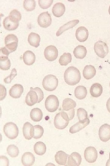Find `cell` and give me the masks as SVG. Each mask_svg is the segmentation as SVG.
<instances>
[{"instance_id": "1", "label": "cell", "mask_w": 110, "mask_h": 166, "mask_svg": "<svg viewBox=\"0 0 110 166\" xmlns=\"http://www.w3.org/2000/svg\"><path fill=\"white\" fill-rule=\"evenodd\" d=\"M44 98L42 91L38 87L34 88L30 87L26 98L25 102L29 106H32L37 103H40Z\"/></svg>"}, {"instance_id": "2", "label": "cell", "mask_w": 110, "mask_h": 166, "mask_svg": "<svg viewBox=\"0 0 110 166\" xmlns=\"http://www.w3.org/2000/svg\"><path fill=\"white\" fill-rule=\"evenodd\" d=\"M80 72L75 67L71 66L68 67L64 74L65 82L71 85H74L78 83L81 79Z\"/></svg>"}, {"instance_id": "3", "label": "cell", "mask_w": 110, "mask_h": 166, "mask_svg": "<svg viewBox=\"0 0 110 166\" xmlns=\"http://www.w3.org/2000/svg\"><path fill=\"white\" fill-rule=\"evenodd\" d=\"M69 121L68 115L62 111L55 116L54 121V126L58 129H63L68 125Z\"/></svg>"}, {"instance_id": "4", "label": "cell", "mask_w": 110, "mask_h": 166, "mask_svg": "<svg viewBox=\"0 0 110 166\" xmlns=\"http://www.w3.org/2000/svg\"><path fill=\"white\" fill-rule=\"evenodd\" d=\"M58 83V80L55 76L49 74L45 76L43 78L42 85L45 90L52 91L56 89Z\"/></svg>"}, {"instance_id": "5", "label": "cell", "mask_w": 110, "mask_h": 166, "mask_svg": "<svg viewBox=\"0 0 110 166\" xmlns=\"http://www.w3.org/2000/svg\"><path fill=\"white\" fill-rule=\"evenodd\" d=\"M76 105V102L70 98H65L63 101L62 111L68 115L69 121L72 120L74 117V108Z\"/></svg>"}, {"instance_id": "6", "label": "cell", "mask_w": 110, "mask_h": 166, "mask_svg": "<svg viewBox=\"0 0 110 166\" xmlns=\"http://www.w3.org/2000/svg\"><path fill=\"white\" fill-rule=\"evenodd\" d=\"M3 132L9 139L13 140L16 138L19 134V129L17 125L12 122L6 123L3 127Z\"/></svg>"}, {"instance_id": "7", "label": "cell", "mask_w": 110, "mask_h": 166, "mask_svg": "<svg viewBox=\"0 0 110 166\" xmlns=\"http://www.w3.org/2000/svg\"><path fill=\"white\" fill-rule=\"evenodd\" d=\"M45 107L49 112L53 113L56 111L59 106V101L57 97L55 95H49L45 101Z\"/></svg>"}, {"instance_id": "8", "label": "cell", "mask_w": 110, "mask_h": 166, "mask_svg": "<svg viewBox=\"0 0 110 166\" xmlns=\"http://www.w3.org/2000/svg\"><path fill=\"white\" fill-rule=\"evenodd\" d=\"M18 40L17 36L11 34L7 35L5 38V47L10 53L15 51L18 46Z\"/></svg>"}, {"instance_id": "9", "label": "cell", "mask_w": 110, "mask_h": 166, "mask_svg": "<svg viewBox=\"0 0 110 166\" xmlns=\"http://www.w3.org/2000/svg\"><path fill=\"white\" fill-rule=\"evenodd\" d=\"M94 49L96 54L99 57L103 58L108 52V47L105 42L99 41L94 44Z\"/></svg>"}, {"instance_id": "10", "label": "cell", "mask_w": 110, "mask_h": 166, "mask_svg": "<svg viewBox=\"0 0 110 166\" xmlns=\"http://www.w3.org/2000/svg\"><path fill=\"white\" fill-rule=\"evenodd\" d=\"M37 22L38 25L41 27L47 28L51 24V15L48 11L41 13L38 16Z\"/></svg>"}, {"instance_id": "11", "label": "cell", "mask_w": 110, "mask_h": 166, "mask_svg": "<svg viewBox=\"0 0 110 166\" xmlns=\"http://www.w3.org/2000/svg\"><path fill=\"white\" fill-rule=\"evenodd\" d=\"M97 152L96 149L93 147H89L86 148L84 156L86 161L89 163L95 162L97 158Z\"/></svg>"}, {"instance_id": "12", "label": "cell", "mask_w": 110, "mask_h": 166, "mask_svg": "<svg viewBox=\"0 0 110 166\" xmlns=\"http://www.w3.org/2000/svg\"><path fill=\"white\" fill-rule=\"evenodd\" d=\"M44 55L45 58L48 61H54L58 57V50L54 45L48 46L44 50Z\"/></svg>"}, {"instance_id": "13", "label": "cell", "mask_w": 110, "mask_h": 166, "mask_svg": "<svg viewBox=\"0 0 110 166\" xmlns=\"http://www.w3.org/2000/svg\"><path fill=\"white\" fill-rule=\"evenodd\" d=\"M99 136L100 139L103 142L109 140L110 139V125L107 124L102 125L99 129Z\"/></svg>"}, {"instance_id": "14", "label": "cell", "mask_w": 110, "mask_h": 166, "mask_svg": "<svg viewBox=\"0 0 110 166\" xmlns=\"http://www.w3.org/2000/svg\"><path fill=\"white\" fill-rule=\"evenodd\" d=\"M19 21L9 16L5 18L3 21V26L4 28L8 30H13L18 27Z\"/></svg>"}, {"instance_id": "15", "label": "cell", "mask_w": 110, "mask_h": 166, "mask_svg": "<svg viewBox=\"0 0 110 166\" xmlns=\"http://www.w3.org/2000/svg\"><path fill=\"white\" fill-rule=\"evenodd\" d=\"M88 36V30L84 26H80L77 29L76 31V38L80 42H83L86 40Z\"/></svg>"}, {"instance_id": "16", "label": "cell", "mask_w": 110, "mask_h": 166, "mask_svg": "<svg viewBox=\"0 0 110 166\" xmlns=\"http://www.w3.org/2000/svg\"><path fill=\"white\" fill-rule=\"evenodd\" d=\"M81 161V155L78 152H74L68 156L67 165L79 166L80 164Z\"/></svg>"}, {"instance_id": "17", "label": "cell", "mask_w": 110, "mask_h": 166, "mask_svg": "<svg viewBox=\"0 0 110 166\" xmlns=\"http://www.w3.org/2000/svg\"><path fill=\"white\" fill-rule=\"evenodd\" d=\"M24 91L23 86L20 84L13 85L9 91V95L14 98H20Z\"/></svg>"}, {"instance_id": "18", "label": "cell", "mask_w": 110, "mask_h": 166, "mask_svg": "<svg viewBox=\"0 0 110 166\" xmlns=\"http://www.w3.org/2000/svg\"><path fill=\"white\" fill-rule=\"evenodd\" d=\"M23 132L25 138L31 140L33 136V126L28 122H25L23 128Z\"/></svg>"}, {"instance_id": "19", "label": "cell", "mask_w": 110, "mask_h": 166, "mask_svg": "<svg viewBox=\"0 0 110 166\" xmlns=\"http://www.w3.org/2000/svg\"><path fill=\"white\" fill-rule=\"evenodd\" d=\"M35 161V157L31 152H25L22 156L21 162L24 166H31L33 164Z\"/></svg>"}, {"instance_id": "20", "label": "cell", "mask_w": 110, "mask_h": 166, "mask_svg": "<svg viewBox=\"0 0 110 166\" xmlns=\"http://www.w3.org/2000/svg\"><path fill=\"white\" fill-rule=\"evenodd\" d=\"M79 22V20L78 19L73 20L70 21L61 26L57 31L56 35L59 36L61 35L63 33L70 28H73Z\"/></svg>"}, {"instance_id": "21", "label": "cell", "mask_w": 110, "mask_h": 166, "mask_svg": "<svg viewBox=\"0 0 110 166\" xmlns=\"http://www.w3.org/2000/svg\"><path fill=\"white\" fill-rule=\"evenodd\" d=\"M65 10L64 5L61 2L55 3L52 9V12L53 15L57 17H61L64 14Z\"/></svg>"}, {"instance_id": "22", "label": "cell", "mask_w": 110, "mask_h": 166, "mask_svg": "<svg viewBox=\"0 0 110 166\" xmlns=\"http://www.w3.org/2000/svg\"><path fill=\"white\" fill-rule=\"evenodd\" d=\"M90 123L89 118L84 121H79L72 125L69 129V132L72 134L77 132L86 126Z\"/></svg>"}, {"instance_id": "23", "label": "cell", "mask_w": 110, "mask_h": 166, "mask_svg": "<svg viewBox=\"0 0 110 166\" xmlns=\"http://www.w3.org/2000/svg\"><path fill=\"white\" fill-rule=\"evenodd\" d=\"M83 75L86 79L89 80L93 78L96 74L95 68L92 65H86L83 70Z\"/></svg>"}, {"instance_id": "24", "label": "cell", "mask_w": 110, "mask_h": 166, "mask_svg": "<svg viewBox=\"0 0 110 166\" xmlns=\"http://www.w3.org/2000/svg\"><path fill=\"white\" fill-rule=\"evenodd\" d=\"M23 59L24 63L28 65H32L35 60V56L31 51L27 50L24 53Z\"/></svg>"}, {"instance_id": "25", "label": "cell", "mask_w": 110, "mask_h": 166, "mask_svg": "<svg viewBox=\"0 0 110 166\" xmlns=\"http://www.w3.org/2000/svg\"><path fill=\"white\" fill-rule=\"evenodd\" d=\"M103 88L101 84L96 83L93 84L90 89V93L91 96L94 97H98L102 94Z\"/></svg>"}, {"instance_id": "26", "label": "cell", "mask_w": 110, "mask_h": 166, "mask_svg": "<svg viewBox=\"0 0 110 166\" xmlns=\"http://www.w3.org/2000/svg\"><path fill=\"white\" fill-rule=\"evenodd\" d=\"M68 155L64 151H59L57 152L55 156L56 162L61 165H65L67 163Z\"/></svg>"}, {"instance_id": "27", "label": "cell", "mask_w": 110, "mask_h": 166, "mask_svg": "<svg viewBox=\"0 0 110 166\" xmlns=\"http://www.w3.org/2000/svg\"><path fill=\"white\" fill-rule=\"evenodd\" d=\"M73 53L76 58L82 59L86 57L87 50L86 48L84 46L79 45L75 48Z\"/></svg>"}, {"instance_id": "28", "label": "cell", "mask_w": 110, "mask_h": 166, "mask_svg": "<svg viewBox=\"0 0 110 166\" xmlns=\"http://www.w3.org/2000/svg\"><path fill=\"white\" fill-rule=\"evenodd\" d=\"M40 41V36L36 33L31 32L28 36V42L32 46L38 47L39 45Z\"/></svg>"}, {"instance_id": "29", "label": "cell", "mask_w": 110, "mask_h": 166, "mask_svg": "<svg viewBox=\"0 0 110 166\" xmlns=\"http://www.w3.org/2000/svg\"><path fill=\"white\" fill-rule=\"evenodd\" d=\"M87 91L86 88L84 86L79 85L75 89L74 94L75 97L79 100L83 99L87 94Z\"/></svg>"}, {"instance_id": "30", "label": "cell", "mask_w": 110, "mask_h": 166, "mask_svg": "<svg viewBox=\"0 0 110 166\" xmlns=\"http://www.w3.org/2000/svg\"><path fill=\"white\" fill-rule=\"evenodd\" d=\"M30 117L31 119L35 122H38L42 120L43 113L41 109L36 108L32 109L30 113Z\"/></svg>"}, {"instance_id": "31", "label": "cell", "mask_w": 110, "mask_h": 166, "mask_svg": "<svg viewBox=\"0 0 110 166\" xmlns=\"http://www.w3.org/2000/svg\"><path fill=\"white\" fill-rule=\"evenodd\" d=\"M46 146L42 142L38 141L35 143L34 147V150L35 153L39 155L44 154L46 151Z\"/></svg>"}, {"instance_id": "32", "label": "cell", "mask_w": 110, "mask_h": 166, "mask_svg": "<svg viewBox=\"0 0 110 166\" xmlns=\"http://www.w3.org/2000/svg\"><path fill=\"white\" fill-rule=\"evenodd\" d=\"M72 57L69 53H64L60 56L59 62L61 65L66 66L71 62Z\"/></svg>"}, {"instance_id": "33", "label": "cell", "mask_w": 110, "mask_h": 166, "mask_svg": "<svg viewBox=\"0 0 110 166\" xmlns=\"http://www.w3.org/2000/svg\"><path fill=\"white\" fill-rule=\"evenodd\" d=\"M10 66V61L8 57L0 56V66L1 69L8 70L9 69Z\"/></svg>"}, {"instance_id": "34", "label": "cell", "mask_w": 110, "mask_h": 166, "mask_svg": "<svg viewBox=\"0 0 110 166\" xmlns=\"http://www.w3.org/2000/svg\"><path fill=\"white\" fill-rule=\"evenodd\" d=\"M44 132L43 127L39 125H36L33 126V137L38 139L42 137Z\"/></svg>"}, {"instance_id": "35", "label": "cell", "mask_w": 110, "mask_h": 166, "mask_svg": "<svg viewBox=\"0 0 110 166\" xmlns=\"http://www.w3.org/2000/svg\"><path fill=\"white\" fill-rule=\"evenodd\" d=\"M8 154L12 157H17L19 154V150L17 147L14 144L9 145L7 148Z\"/></svg>"}, {"instance_id": "36", "label": "cell", "mask_w": 110, "mask_h": 166, "mask_svg": "<svg viewBox=\"0 0 110 166\" xmlns=\"http://www.w3.org/2000/svg\"><path fill=\"white\" fill-rule=\"evenodd\" d=\"M35 0H25L23 3L24 9L28 11H31L34 10L36 7Z\"/></svg>"}, {"instance_id": "37", "label": "cell", "mask_w": 110, "mask_h": 166, "mask_svg": "<svg viewBox=\"0 0 110 166\" xmlns=\"http://www.w3.org/2000/svg\"><path fill=\"white\" fill-rule=\"evenodd\" d=\"M77 116L80 121H84L87 120L88 113L87 111L84 109L79 108L77 109Z\"/></svg>"}, {"instance_id": "38", "label": "cell", "mask_w": 110, "mask_h": 166, "mask_svg": "<svg viewBox=\"0 0 110 166\" xmlns=\"http://www.w3.org/2000/svg\"><path fill=\"white\" fill-rule=\"evenodd\" d=\"M53 0H38V3L40 7L42 9H47L50 7Z\"/></svg>"}, {"instance_id": "39", "label": "cell", "mask_w": 110, "mask_h": 166, "mask_svg": "<svg viewBox=\"0 0 110 166\" xmlns=\"http://www.w3.org/2000/svg\"><path fill=\"white\" fill-rule=\"evenodd\" d=\"M17 75V72L15 68H13L11 70L10 74L4 79V82L6 84L10 83L12 81Z\"/></svg>"}, {"instance_id": "40", "label": "cell", "mask_w": 110, "mask_h": 166, "mask_svg": "<svg viewBox=\"0 0 110 166\" xmlns=\"http://www.w3.org/2000/svg\"><path fill=\"white\" fill-rule=\"evenodd\" d=\"M9 16L18 21H19L21 19L22 16L21 13L16 9L12 10Z\"/></svg>"}, {"instance_id": "41", "label": "cell", "mask_w": 110, "mask_h": 166, "mask_svg": "<svg viewBox=\"0 0 110 166\" xmlns=\"http://www.w3.org/2000/svg\"><path fill=\"white\" fill-rule=\"evenodd\" d=\"M10 52L5 47H3L0 49V56L8 57Z\"/></svg>"}, {"instance_id": "42", "label": "cell", "mask_w": 110, "mask_h": 166, "mask_svg": "<svg viewBox=\"0 0 110 166\" xmlns=\"http://www.w3.org/2000/svg\"><path fill=\"white\" fill-rule=\"evenodd\" d=\"M1 87V91H2L1 92V94L2 93V95H1V100H3L6 96V89L5 87V86L1 84L0 85Z\"/></svg>"}, {"instance_id": "43", "label": "cell", "mask_w": 110, "mask_h": 166, "mask_svg": "<svg viewBox=\"0 0 110 166\" xmlns=\"http://www.w3.org/2000/svg\"><path fill=\"white\" fill-rule=\"evenodd\" d=\"M1 164H3V165L8 166L9 164V160L6 156H0Z\"/></svg>"}, {"instance_id": "44", "label": "cell", "mask_w": 110, "mask_h": 166, "mask_svg": "<svg viewBox=\"0 0 110 166\" xmlns=\"http://www.w3.org/2000/svg\"><path fill=\"white\" fill-rule=\"evenodd\" d=\"M106 107L108 111L110 113V97L107 102Z\"/></svg>"}, {"instance_id": "45", "label": "cell", "mask_w": 110, "mask_h": 166, "mask_svg": "<svg viewBox=\"0 0 110 166\" xmlns=\"http://www.w3.org/2000/svg\"><path fill=\"white\" fill-rule=\"evenodd\" d=\"M108 12L109 13V14L110 15V6H109V9H108Z\"/></svg>"}, {"instance_id": "46", "label": "cell", "mask_w": 110, "mask_h": 166, "mask_svg": "<svg viewBox=\"0 0 110 166\" xmlns=\"http://www.w3.org/2000/svg\"><path fill=\"white\" fill-rule=\"evenodd\" d=\"M109 162H110V152L109 154Z\"/></svg>"}, {"instance_id": "47", "label": "cell", "mask_w": 110, "mask_h": 166, "mask_svg": "<svg viewBox=\"0 0 110 166\" xmlns=\"http://www.w3.org/2000/svg\"></svg>"}]
</instances>
